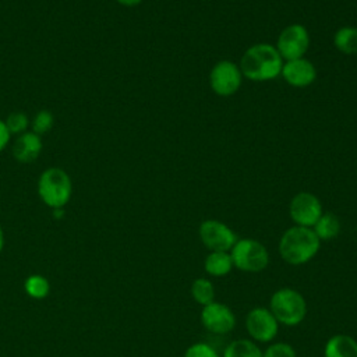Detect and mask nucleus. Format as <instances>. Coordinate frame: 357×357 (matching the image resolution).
<instances>
[{"label":"nucleus","mask_w":357,"mask_h":357,"mask_svg":"<svg viewBox=\"0 0 357 357\" xmlns=\"http://www.w3.org/2000/svg\"><path fill=\"white\" fill-rule=\"evenodd\" d=\"M283 67V59L276 47L268 43H257L248 47L240 61V71L252 81L276 78Z\"/></svg>","instance_id":"obj_1"},{"label":"nucleus","mask_w":357,"mask_h":357,"mask_svg":"<svg viewBox=\"0 0 357 357\" xmlns=\"http://www.w3.org/2000/svg\"><path fill=\"white\" fill-rule=\"evenodd\" d=\"M321 240L311 227L293 226L279 240V254L290 265H303L311 261L319 251Z\"/></svg>","instance_id":"obj_2"},{"label":"nucleus","mask_w":357,"mask_h":357,"mask_svg":"<svg viewBox=\"0 0 357 357\" xmlns=\"http://www.w3.org/2000/svg\"><path fill=\"white\" fill-rule=\"evenodd\" d=\"M269 310L279 324L296 326L307 315V301L300 291L291 287H282L272 294Z\"/></svg>","instance_id":"obj_3"},{"label":"nucleus","mask_w":357,"mask_h":357,"mask_svg":"<svg viewBox=\"0 0 357 357\" xmlns=\"http://www.w3.org/2000/svg\"><path fill=\"white\" fill-rule=\"evenodd\" d=\"M73 192L71 178L60 167H49L42 172L38 180V194L52 209L64 208Z\"/></svg>","instance_id":"obj_4"},{"label":"nucleus","mask_w":357,"mask_h":357,"mask_svg":"<svg viewBox=\"0 0 357 357\" xmlns=\"http://www.w3.org/2000/svg\"><path fill=\"white\" fill-rule=\"evenodd\" d=\"M233 266L248 273L264 271L269 264L266 247L254 238H240L230 250Z\"/></svg>","instance_id":"obj_5"},{"label":"nucleus","mask_w":357,"mask_h":357,"mask_svg":"<svg viewBox=\"0 0 357 357\" xmlns=\"http://www.w3.org/2000/svg\"><path fill=\"white\" fill-rule=\"evenodd\" d=\"M199 238L202 244L211 251H226L229 252L236 244V233L223 222L208 219L199 225Z\"/></svg>","instance_id":"obj_6"},{"label":"nucleus","mask_w":357,"mask_h":357,"mask_svg":"<svg viewBox=\"0 0 357 357\" xmlns=\"http://www.w3.org/2000/svg\"><path fill=\"white\" fill-rule=\"evenodd\" d=\"M310 45V35L307 29L300 24H293L286 26L276 43V50L279 52L280 57L287 60L300 59L304 56Z\"/></svg>","instance_id":"obj_7"},{"label":"nucleus","mask_w":357,"mask_h":357,"mask_svg":"<svg viewBox=\"0 0 357 357\" xmlns=\"http://www.w3.org/2000/svg\"><path fill=\"white\" fill-rule=\"evenodd\" d=\"M240 67L233 61L222 60L213 66L209 74L212 91L219 96H230L237 92L241 85Z\"/></svg>","instance_id":"obj_8"},{"label":"nucleus","mask_w":357,"mask_h":357,"mask_svg":"<svg viewBox=\"0 0 357 357\" xmlns=\"http://www.w3.org/2000/svg\"><path fill=\"white\" fill-rule=\"evenodd\" d=\"M245 329L248 335L257 342H271L278 335L279 322L269 308L255 307L248 311L245 317Z\"/></svg>","instance_id":"obj_9"},{"label":"nucleus","mask_w":357,"mask_h":357,"mask_svg":"<svg viewBox=\"0 0 357 357\" xmlns=\"http://www.w3.org/2000/svg\"><path fill=\"white\" fill-rule=\"evenodd\" d=\"M289 212L291 220L297 226L304 227H312L324 213L319 199L314 194L305 191L298 192L291 198Z\"/></svg>","instance_id":"obj_10"},{"label":"nucleus","mask_w":357,"mask_h":357,"mask_svg":"<svg viewBox=\"0 0 357 357\" xmlns=\"http://www.w3.org/2000/svg\"><path fill=\"white\" fill-rule=\"evenodd\" d=\"M202 326L215 335H225L234 329L236 315L226 304L213 301L204 305L199 315Z\"/></svg>","instance_id":"obj_11"},{"label":"nucleus","mask_w":357,"mask_h":357,"mask_svg":"<svg viewBox=\"0 0 357 357\" xmlns=\"http://www.w3.org/2000/svg\"><path fill=\"white\" fill-rule=\"evenodd\" d=\"M280 74L289 85L296 86V88L308 86L310 84L314 82V79L317 77L314 64L303 57L294 59V60H287L286 63H283Z\"/></svg>","instance_id":"obj_12"},{"label":"nucleus","mask_w":357,"mask_h":357,"mask_svg":"<svg viewBox=\"0 0 357 357\" xmlns=\"http://www.w3.org/2000/svg\"><path fill=\"white\" fill-rule=\"evenodd\" d=\"M43 142L40 135L33 131L20 134L13 144V156L20 163H32L40 155Z\"/></svg>","instance_id":"obj_13"},{"label":"nucleus","mask_w":357,"mask_h":357,"mask_svg":"<svg viewBox=\"0 0 357 357\" xmlns=\"http://www.w3.org/2000/svg\"><path fill=\"white\" fill-rule=\"evenodd\" d=\"M324 357H357V340L344 333L333 335L325 344Z\"/></svg>","instance_id":"obj_14"},{"label":"nucleus","mask_w":357,"mask_h":357,"mask_svg":"<svg viewBox=\"0 0 357 357\" xmlns=\"http://www.w3.org/2000/svg\"><path fill=\"white\" fill-rule=\"evenodd\" d=\"M204 268L211 276H225L233 269V261L230 252L226 251H211L205 258Z\"/></svg>","instance_id":"obj_15"},{"label":"nucleus","mask_w":357,"mask_h":357,"mask_svg":"<svg viewBox=\"0 0 357 357\" xmlns=\"http://www.w3.org/2000/svg\"><path fill=\"white\" fill-rule=\"evenodd\" d=\"M311 229L314 230V233L317 234V237L319 240L328 241V240L335 238L339 234L340 220L335 213L326 212V213H322L319 216V219L317 220V223Z\"/></svg>","instance_id":"obj_16"},{"label":"nucleus","mask_w":357,"mask_h":357,"mask_svg":"<svg viewBox=\"0 0 357 357\" xmlns=\"http://www.w3.org/2000/svg\"><path fill=\"white\" fill-rule=\"evenodd\" d=\"M223 357H264V353L254 342L248 339H237L226 346Z\"/></svg>","instance_id":"obj_17"},{"label":"nucleus","mask_w":357,"mask_h":357,"mask_svg":"<svg viewBox=\"0 0 357 357\" xmlns=\"http://www.w3.org/2000/svg\"><path fill=\"white\" fill-rule=\"evenodd\" d=\"M333 43L336 49L344 54H357V28H339L333 36Z\"/></svg>","instance_id":"obj_18"},{"label":"nucleus","mask_w":357,"mask_h":357,"mask_svg":"<svg viewBox=\"0 0 357 357\" xmlns=\"http://www.w3.org/2000/svg\"><path fill=\"white\" fill-rule=\"evenodd\" d=\"M191 296L192 298L204 305H208L215 301V287L213 283L205 278H198L191 284Z\"/></svg>","instance_id":"obj_19"},{"label":"nucleus","mask_w":357,"mask_h":357,"mask_svg":"<svg viewBox=\"0 0 357 357\" xmlns=\"http://www.w3.org/2000/svg\"><path fill=\"white\" fill-rule=\"evenodd\" d=\"M24 289L26 294L32 298H43L49 294L50 284L47 279L42 275H31L26 278L24 283Z\"/></svg>","instance_id":"obj_20"},{"label":"nucleus","mask_w":357,"mask_h":357,"mask_svg":"<svg viewBox=\"0 0 357 357\" xmlns=\"http://www.w3.org/2000/svg\"><path fill=\"white\" fill-rule=\"evenodd\" d=\"M10 134H24L29 126V119L22 112H13L7 116L4 121Z\"/></svg>","instance_id":"obj_21"},{"label":"nucleus","mask_w":357,"mask_h":357,"mask_svg":"<svg viewBox=\"0 0 357 357\" xmlns=\"http://www.w3.org/2000/svg\"><path fill=\"white\" fill-rule=\"evenodd\" d=\"M54 124V116L49 110H40L35 114L32 120V131L38 135L46 134L52 130Z\"/></svg>","instance_id":"obj_22"},{"label":"nucleus","mask_w":357,"mask_h":357,"mask_svg":"<svg viewBox=\"0 0 357 357\" xmlns=\"http://www.w3.org/2000/svg\"><path fill=\"white\" fill-rule=\"evenodd\" d=\"M183 357H219V354L211 344L198 342L188 346Z\"/></svg>","instance_id":"obj_23"},{"label":"nucleus","mask_w":357,"mask_h":357,"mask_svg":"<svg viewBox=\"0 0 357 357\" xmlns=\"http://www.w3.org/2000/svg\"><path fill=\"white\" fill-rule=\"evenodd\" d=\"M264 357H297V353L291 344L284 342H278L271 344L264 351Z\"/></svg>","instance_id":"obj_24"},{"label":"nucleus","mask_w":357,"mask_h":357,"mask_svg":"<svg viewBox=\"0 0 357 357\" xmlns=\"http://www.w3.org/2000/svg\"><path fill=\"white\" fill-rule=\"evenodd\" d=\"M10 137L11 134L8 132L4 121L0 120V152L8 145V141H10Z\"/></svg>","instance_id":"obj_25"},{"label":"nucleus","mask_w":357,"mask_h":357,"mask_svg":"<svg viewBox=\"0 0 357 357\" xmlns=\"http://www.w3.org/2000/svg\"><path fill=\"white\" fill-rule=\"evenodd\" d=\"M116 1L126 7H134V6H138L142 0H116Z\"/></svg>","instance_id":"obj_26"},{"label":"nucleus","mask_w":357,"mask_h":357,"mask_svg":"<svg viewBox=\"0 0 357 357\" xmlns=\"http://www.w3.org/2000/svg\"><path fill=\"white\" fill-rule=\"evenodd\" d=\"M63 215H64V209H63V208H56V209H53V216H54L56 219H60Z\"/></svg>","instance_id":"obj_27"},{"label":"nucleus","mask_w":357,"mask_h":357,"mask_svg":"<svg viewBox=\"0 0 357 357\" xmlns=\"http://www.w3.org/2000/svg\"><path fill=\"white\" fill-rule=\"evenodd\" d=\"M3 245H4V234H3V229L0 226V252L3 250Z\"/></svg>","instance_id":"obj_28"}]
</instances>
